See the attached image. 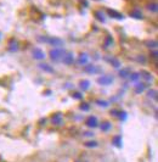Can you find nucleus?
I'll list each match as a JSON object with an SVG mask.
<instances>
[{
  "label": "nucleus",
  "instance_id": "33",
  "mask_svg": "<svg viewBox=\"0 0 158 162\" xmlns=\"http://www.w3.org/2000/svg\"><path fill=\"white\" fill-rule=\"evenodd\" d=\"M94 135V133H91V132H85L84 133V137H93Z\"/></svg>",
  "mask_w": 158,
  "mask_h": 162
},
{
  "label": "nucleus",
  "instance_id": "9",
  "mask_svg": "<svg viewBox=\"0 0 158 162\" xmlns=\"http://www.w3.org/2000/svg\"><path fill=\"white\" fill-rule=\"evenodd\" d=\"M51 121H52V124H55V125H61V124H62V122H63L62 115H61V113H56V115H54V116H52V118H51Z\"/></svg>",
  "mask_w": 158,
  "mask_h": 162
},
{
  "label": "nucleus",
  "instance_id": "21",
  "mask_svg": "<svg viewBox=\"0 0 158 162\" xmlns=\"http://www.w3.org/2000/svg\"><path fill=\"white\" fill-rule=\"evenodd\" d=\"M139 75H140V77H144L146 81H152V76L147 71H141V73H139Z\"/></svg>",
  "mask_w": 158,
  "mask_h": 162
},
{
  "label": "nucleus",
  "instance_id": "31",
  "mask_svg": "<svg viewBox=\"0 0 158 162\" xmlns=\"http://www.w3.org/2000/svg\"><path fill=\"white\" fill-rule=\"evenodd\" d=\"M72 98H74V99H80V98H82V94L74 93V94H72Z\"/></svg>",
  "mask_w": 158,
  "mask_h": 162
},
{
  "label": "nucleus",
  "instance_id": "3",
  "mask_svg": "<svg viewBox=\"0 0 158 162\" xmlns=\"http://www.w3.org/2000/svg\"><path fill=\"white\" fill-rule=\"evenodd\" d=\"M113 82V77L112 76H101L97 78V83L100 85H110Z\"/></svg>",
  "mask_w": 158,
  "mask_h": 162
},
{
  "label": "nucleus",
  "instance_id": "25",
  "mask_svg": "<svg viewBox=\"0 0 158 162\" xmlns=\"http://www.w3.org/2000/svg\"><path fill=\"white\" fill-rule=\"evenodd\" d=\"M95 15H96V19H97L99 21H101V22H105V21H106V19H105V16H103V13H102L101 11H96Z\"/></svg>",
  "mask_w": 158,
  "mask_h": 162
},
{
  "label": "nucleus",
  "instance_id": "7",
  "mask_svg": "<svg viewBox=\"0 0 158 162\" xmlns=\"http://www.w3.org/2000/svg\"><path fill=\"white\" fill-rule=\"evenodd\" d=\"M111 115H112L113 117H117V118L122 119V121H125V119H127V113H125V111L112 110V111H111Z\"/></svg>",
  "mask_w": 158,
  "mask_h": 162
},
{
  "label": "nucleus",
  "instance_id": "14",
  "mask_svg": "<svg viewBox=\"0 0 158 162\" xmlns=\"http://www.w3.org/2000/svg\"><path fill=\"white\" fill-rule=\"evenodd\" d=\"M112 144L114 146H117V148H122V145H123V139H122V137L120 135H116L114 138H113V140H112Z\"/></svg>",
  "mask_w": 158,
  "mask_h": 162
},
{
  "label": "nucleus",
  "instance_id": "13",
  "mask_svg": "<svg viewBox=\"0 0 158 162\" xmlns=\"http://www.w3.org/2000/svg\"><path fill=\"white\" fill-rule=\"evenodd\" d=\"M107 12H108V15H110L111 17H113V19H117V20H123V15H122V13H119V12H117V11H114V10L108 9V10H107Z\"/></svg>",
  "mask_w": 158,
  "mask_h": 162
},
{
  "label": "nucleus",
  "instance_id": "18",
  "mask_svg": "<svg viewBox=\"0 0 158 162\" xmlns=\"http://www.w3.org/2000/svg\"><path fill=\"white\" fill-rule=\"evenodd\" d=\"M105 60H106V61H110L114 67H119L120 66V62H119V60H117V59H114V57H106V59H105Z\"/></svg>",
  "mask_w": 158,
  "mask_h": 162
},
{
  "label": "nucleus",
  "instance_id": "17",
  "mask_svg": "<svg viewBox=\"0 0 158 162\" xmlns=\"http://www.w3.org/2000/svg\"><path fill=\"white\" fill-rule=\"evenodd\" d=\"M134 19H137V20H141L142 19V12L140 11V10H134V11H131V13H130Z\"/></svg>",
  "mask_w": 158,
  "mask_h": 162
},
{
  "label": "nucleus",
  "instance_id": "15",
  "mask_svg": "<svg viewBox=\"0 0 158 162\" xmlns=\"http://www.w3.org/2000/svg\"><path fill=\"white\" fill-rule=\"evenodd\" d=\"M79 87H80V89H82L83 92H85V90H88V89L90 88V82H89V81H86V79H84V81L80 82Z\"/></svg>",
  "mask_w": 158,
  "mask_h": 162
},
{
  "label": "nucleus",
  "instance_id": "10",
  "mask_svg": "<svg viewBox=\"0 0 158 162\" xmlns=\"http://www.w3.org/2000/svg\"><path fill=\"white\" fill-rule=\"evenodd\" d=\"M146 87H147L146 83H136L135 87H134L135 93H136V94H141V93L145 90V89H146Z\"/></svg>",
  "mask_w": 158,
  "mask_h": 162
},
{
  "label": "nucleus",
  "instance_id": "29",
  "mask_svg": "<svg viewBox=\"0 0 158 162\" xmlns=\"http://www.w3.org/2000/svg\"><path fill=\"white\" fill-rule=\"evenodd\" d=\"M146 44H147V46H148V48H152V49L157 48V42H156V40H152V42H147Z\"/></svg>",
  "mask_w": 158,
  "mask_h": 162
},
{
  "label": "nucleus",
  "instance_id": "26",
  "mask_svg": "<svg viewBox=\"0 0 158 162\" xmlns=\"http://www.w3.org/2000/svg\"><path fill=\"white\" fill-rule=\"evenodd\" d=\"M147 7H148V10H150V11H152V12H157V10H158V7H157V4H156V3L150 4Z\"/></svg>",
  "mask_w": 158,
  "mask_h": 162
},
{
  "label": "nucleus",
  "instance_id": "28",
  "mask_svg": "<svg viewBox=\"0 0 158 162\" xmlns=\"http://www.w3.org/2000/svg\"><path fill=\"white\" fill-rule=\"evenodd\" d=\"M96 102H97L99 106H102V107H108V105H110L107 101H105V100H97Z\"/></svg>",
  "mask_w": 158,
  "mask_h": 162
},
{
  "label": "nucleus",
  "instance_id": "5",
  "mask_svg": "<svg viewBox=\"0 0 158 162\" xmlns=\"http://www.w3.org/2000/svg\"><path fill=\"white\" fill-rule=\"evenodd\" d=\"M62 62L65 65H72L74 62V55L72 52H66L62 57Z\"/></svg>",
  "mask_w": 158,
  "mask_h": 162
},
{
  "label": "nucleus",
  "instance_id": "32",
  "mask_svg": "<svg viewBox=\"0 0 158 162\" xmlns=\"http://www.w3.org/2000/svg\"><path fill=\"white\" fill-rule=\"evenodd\" d=\"M151 55H152V57H153L154 60H157V57H158V54H157V51H156V50H154V51H152Z\"/></svg>",
  "mask_w": 158,
  "mask_h": 162
},
{
  "label": "nucleus",
  "instance_id": "23",
  "mask_svg": "<svg viewBox=\"0 0 158 162\" xmlns=\"http://www.w3.org/2000/svg\"><path fill=\"white\" fill-rule=\"evenodd\" d=\"M17 49H19V45H17V42H13V40H12V42L10 43V46H9V50L13 52V51H17Z\"/></svg>",
  "mask_w": 158,
  "mask_h": 162
},
{
  "label": "nucleus",
  "instance_id": "4",
  "mask_svg": "<svg viewBox=\"0 0 158 162\" xmlns=\"http://www.w3.org/2000/svg\"><path fill=\"white\" fill-rule=\"evenodd\" d=\"M32 54H33V57L36 60H43L45 57V54H44V51L40 48H34Z\"/></svg>",
  "mask_w": 158,
  "mask_h": 162
},
{
  "label": "nucleus",
  "instance_id": "19",
  "mask_svg": "<svg viewBox=\"0 0 158 162\" xmlns=\"http://www.w3.org/2000/svg\"><path fill=\"white\" fill-rule=\"evenodd\" d=\"M147 96L150 98V99H152V100H157V90L156 89H151V90H148V93H147Z\"/></svg>",
  "mask_w": 158,
  "mask_h": 162
},
{
  "label": "nucleus",
  "instance_id": "12",
  "mask_svg": "<svg viewBox=\"0 0 158 162\" xmlns=\"http://www.w3.org/2000/svg\"><path fill=\"white\" fill-rule=\"evenodd\" d=\"M39 68L43 69L44 72H47V73H54V72H55V69L52 68L50 65H47V63H40L39 65Z\"/></svg>",
  "mask_w": 158,
  "mask_h": 162
},
{
  "label": "nucleus",
  "instance_id": "8",
  "mask_svg": "<svg viewBox=\"0 0 158 162\" xmlns=\"http://www.w3.org/2000/svg\"><path fill=\"white\" fill-rule=\"evenodd\" d=\"M84 71H85V72H88V73L95 75L96 72H99V71H100V68H99V67H96L95 65H85Z\"/></svg>",
  "mask_w": 158,
  "mask_h": 162
},
{
  "label": "nucleus",
  "instance_id": "6",
  "mask_svg": "<svg viewBox=\"0 0 158 162\" xmlns=\"http://www.w3.org/2000/svg\"><path fill=\"white\" fill-rule=\"evenodd\" d=\"M86 125H88V127H90V128H96L99 125L97 118L95 116H89L86 118Z\"/></svg>",
  "mask_w": 158,
  "mask_h": 162
},
{
  "label": "nucleus",
  "instance_id": "16",
  "mask_svg": "<svg viewBox=\"0 0 158 162\" xmlns=\"http://www.w3.org/2000/svg\"><path fill=\"white\" fill-rule=\"evenodd\" d=\"M130 68H123V69H120L119 71V77H122V78H127L128 76H130Z\"/></svg>",
  "mask_w": 158,
  "mask_h": 162
},
{
  "label": "nucleus",
  "instance_id": "30",
  "mask_svg": "<svg viewBox=\"0 0 158 162\" xmlns=\"http://www.w3.org/2000/svg\"><path fill=\"white\" fill-rule=\"evenodd\" d=\"M80 110H83V111H88V110H89V105H88V104H83V105H80Z\"/></svg>",
  "mask_w": 158,
  "mask_h": 162
},
{
  "label": "nucleus",
  "instance_id": "1",
  "mask_svg": "<svg viewBox=\"0 0 158 162\" xmlns=\"http://www.w3.org/2000/svg\"><path fill=\"white\" fill-rule=\"evenodd\" d=\"M65 54H66L65 49H62V48H55V49H52L50 51V59L52 61H57V60H60V59L63 57Z\"/></svg>",
  "mask_w": 158,
  "mask_h": 162
},
{
  "label": "nucleus",
  "instance_id": "11",
  "mask_svg": "<svg viewBox=\"0 0 158 162\" xmlns=\"http://www.w3.org/2000/svg\"><path fill=\"white\" fill-rule=\"evenodd\" d=\"M88 61H89V56H88V54H80V56L78 59V63L80 66H85V65H88Z\"/></svg>",
  "mask_w": 158,
  "mask_h": 162
},
{
  "label": "nucleus",
  "instance_id": "20",
  "mask_svg": "<svg viewBox=\"0 0 158 162\" xmlns=\"http://www.w3.org/2000/svg\"><path fill=\"white\" fill-rule=\"evenodd\" d=\"M112 128V124L110 123V122H103L102 124H101V131H103V132H107V131H110Z\"/></svg>",
  "mask_w": 158,
  "mask_h": 162
},
{
  "label": "nucleus",
  "instance_id": "22",
  "mask_svg": "<svg viewBox=\"0 0 158 162\" xmlns=\"http://www.w3.org/2000/svg\"><path fill=\"white\" fill-rule=\"evenodd\" d=\"M112 44H113L112 37H111V35H107V37H106V40H105V48H110Z\"/></svg>",
  "mask_w": 158,
  "mask_h": 162
},
{
  "label": "nucleus",
  "instance_id": "2",
  "mask_svg": "<svg viewBox=\"0 0 158 162\" xmlns=\"http://www.w3.org/2000/svg\"><path fill=\"white\" fill-rule=\"evenodd\" d=\"M39 42H44V43H49L54 46H61L63 45V40L60 38H47V37H39L38 38Z\"/></svg>",
  "mask_w": 158,
  "mask_h": 162
},
{
  "label": "nucleus",
  "instance_id": "34",
  "mask_svg": "<svg viewBox=\"0 0 158 162\" xmlns=\"http://www.w3.org/2000/svg\"><path fill=\"white\" fill-rule=\"evenodd\" d=\"M0 38H1V37H0Z\"/></svg>",
  "mask_w": 158,
  "mask_h": 162
},
{
  "label": "nucleus",
  "instance_id": "24",
  "mask_svg": "<svg viewBox=\"0 0 158 162\" xmlns=\"http://www.w3.org/2000/svg\"><path fill=\"white\" fill-rule=\"evenodd\" d=\"M84 145L86 146V148H96L99 144H97V141H94V140H91V141H86Z\"/></svg>",
  "mask_w": 158,
  "mask_h": 162
},
{
  "label": "nucleus",
  "instance_id": "27",
  "mask_svg": "<svg viewBox=\"0 0 158 162\" xmlns=\"http://www.w3.org/2000/svg\"><path fill=\"white\" fill-rule=\"evenodd\" d=\"M129 78H130V81H133V82H136V81L140 78V75H139V73H130Z\"/></svg>",
  "mask_w": 158,
  "mask_h": 162
}]
</instances>
